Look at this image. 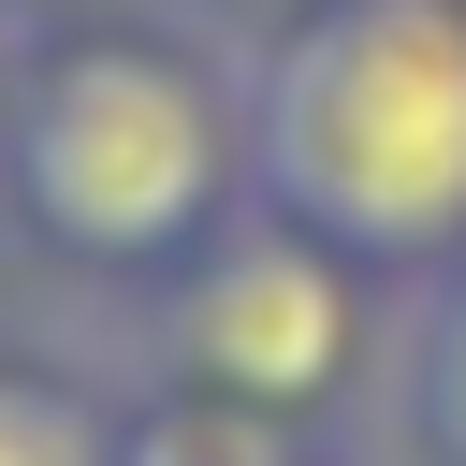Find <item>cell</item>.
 <instances>
[{"label": "cell", "mask_w": 466, "mask_h": 466, "mask_svg": "<svg viewBox=\"0 0 466 466\" xmlns=\"http://www.w3.org/2000/svg\"><path fill=\"white\" fill-rule=\"evenodd\" d=\"M248 204L364 277L466 262V0H320L248 58Z\"/></svg>", "instance_id": "6da1fadb"}, {"label": "cell", "mask_w": 466, "mask_h": 466, "mask_svg": "<svg viewBox=\"0 0 466 466\" xmlns=\"http://www.w3.org/2000/svg\"><path fill=\"white\" fill-rule=\"evenodd\" d=\"M248 204V73L175 29H44L0 116V218L73 277H175Z\"/></svg>", "instance_id": "7a4b0ae2"}, {"label": "cell", "mask_w": 466, "mask_h": 466, "mask_svg": "<svg viewBox=\"0 0 466 466\" xmlns=\"http://www.w3.org/2000/svg\"><path fill=\"white\" fill-rule=\"evenodd\" d=\"M379 291L393 277H364L306 218L233 204L175 277H146V379L233 393L277 422H379V393H393V306Z\"/></svg>", "instance_id": "3957f363"}, {"label": "cell", "mask_w": 466, "mask_h": 466, "mask_svg": "<svg viewBox=\"0 0 466 466\" xmlns=\"http://www.w3.org/2000/svg\"><path fill=\"white\" fill-rule=\"evenodd\" d=\"M116 466H379V422H277V408H233V393H175V379H146Z\"/></svg>", "instance_id": "277c9868"}, {"label": "cell", "mask_w": 466, "mask_h": 466, "mask_svg": "<svg viewBox=\"0 0 466 466\" xmlns=\"http://www.w3.org/2000/svg\"><path fill=\"white\" fill-rule=\"evenodd\" d=\"M379 422H393V451H408V466H466V262L408 277V306H393V393H379Z\"/></svg>", "instance_id": "5b68a950"}, {"label": "cell", "mask_w": 466, "mask_h": 466, "mask_svg": "<svg viewBox=\"0 0 466 466\" xmlns=\"http://www.w3.org/2000/svg\"><path fill=\"white\" fill-rule=\"evenodd\" d=\"M116 437H131V393L44 350H0V466H116Z\"/></svg>", "instance_id": "8992f818"}, {"label": "cell", "mask_w": 466, "mask_h": 466, "mask_svg": "<svg viewBox=\"0 0 466 466\" xmlns=\"http://www.w3.org/2000/svg\"><path fill=\"white\" fill-rule=\"evenodd\" d=\"M29 44H44V29H29V15L0 0V116H15V87H29Z\"/></svg>", "instance_id": "52a82bcc"}, {"label": "cell", "mask_w": 466, "mask_h": 466, "mask_svg": "<svg viewBox=\"0 0 466 466\" xmlns=\"http://www.w3.org/2000/svg\"><path fill=\"white\" fill-rule=\"evenodd\" d=\"M218 15H262V29H291V15H320V0H218Z\"/></svg>", "instance_id": "ba28073f"}]
</instances>
